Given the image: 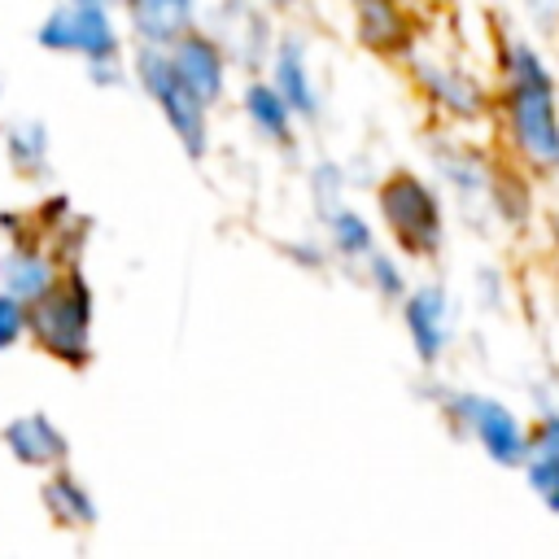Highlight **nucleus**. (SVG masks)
<instances>
[{"instance_id":"f257e3e1","label":"nucleus","mask_w":559,"mask_h":559,"mask_svg":"<svg viewBox=\"0 0 559 559\" xmlns=\"http://www.w3.org/2000/svg\"><path fill=\"white\" fill-rule=\"evenodd\" d=\"M493 127L524 175L559 179V79L546 52L515 31L493 39Z\"/></svg>"},{"instance_id":"f03ea898","label":"nucleus","mask_w":559,"mask_h":559,"mask_svg":"<svg viewBox=\"0 0 559 559\" xmlns=\"http://www.w3.org/2000/svg\"><path fill=\"white\" fill-rule=\"evenodd\" d=\"M92 288L83 271L57 275L35 301H26V336L57 362L66 367H87L96 358L92 349Z\"/></svg>"},{"instance_id":"7ed1b4c3","label":"nucleus","mask_w":559,"mask_h":559,"mask_svg":"<svg viewBox=\"0 0 559 559\" xmlns=\"http://www.w3.org/2000/svg\"><path fill=\"white\" fill-rule=\"evenodd\" d=\"M437 411L450 424V432L472 441L493 467H502V472L524 467V459H528V419L511 402H502L493 393H480V389H441Z\"/></svg>"},{"instance_id":"20e7f679","label":"nucleus","mask_w":559,"mask_h":559,"mask_svg":"<svg viewBox=\"0 0 559 559\" xmlns=\"http://www.w3.org/2000/svg\"><path fill=\"white\" fill-rule=\"evenodd\" d=\"M35 44L48 52L83 57L92 70V83L122 79V66H118L122 35L109 17V4H100V0H57L35 26Z\"/></svg>"},{"instance_id":"39448f33","label":"nucleus","mask_w":559,"mask_h":559,"mask_svg":"<svg viewBox=\"0 0 559 559\" xmlns=\"http://www.w3.org/2000/svg\"><path fill=\"white\" fill-rule=\"evenodd\" d=\"M376 210H380V223L389 231V240L397 245L402 258H415V262H428L441 253L445 245V205H441V192L415 175V170H393L380 179L376 188Z\"/></svg>"},{"instance_id":"423d86ee","label":"nucleus","mask_w":559,"mask_h":559,"mask_svg":"<svg viewBox=\"0 0 559 559\" xmlns=\"http://www.w3.org/2000/svg\"><path fill=\"white\" fill-rule=\"evenodd\" d=\"M131 70H135L144 96L157 105V114H162L166 127L175 131L179 148H183L192 162H201L205 148H210V105L179 79V70L170 66L166 48H157V44H135Z\"/></svg>"},{"instance_id":"0eeeda50","label":"nucleus","mask_w":559,"mask_h":559,"mask_svg":"<svg viewBox=\"0 0 559 559\" xmlns=\"http://www.w3.org/2000/svg\"><path fill=\"white\" fill-rule=\"evenodd\" d=\"M406 66L428 105L454 122H485L493 114V83H485L467 61L450 52H428L419 39L406 44Z\"/></svg>"},{"instance_id":"6e6552de","label":"nucleus","mask_w":559,"mask_h":559,"mask_svg":"<svg viewBox=\"0 0 559 559\" xmlns=\"http://www.w3.org/2000/svg\"><path fill=\"white\" fill-rule=\"evenodd\" d=\"M397 314H402V328H406V341H411L419 367H437L450 349V336H454L450 288L437 284V280L411 284L406 297L397 301Z\"/></svg>"},{"instance_id":"1a4fd4ad","label":"nucleus","mask_w":559,"mask_h":559,"mask_svg":"<svg viewBox=\"0 0 559 559\" xmlns=\"http://www.w3.org/2000/svg\"><path fill=\"white\" fill-rule=\"evenodd\" d=\"M166 57L170 66L179 70V79L205 100V105H218L223 100V87H227V57H223V44L197 26L179 31L170 44H166Z\"/></svg>"},{"instance_id":"9d476101","label":"nucleus","mask_w":559,"mask_h":559,"mask_svg":"<svg viewBox=\"0 0 559 559\" xmlns=\"http://www.w3.org/2000/svg\"><path fill=\"white\" fill-rule=\"evenodd\" d=\"M0 441L4 450L22 463V467H61L70 459V441L66 432L52 424V415L44 411H31V415H17L0 428Z\"/></svg>"},{"instance_id":"9b49d317","label":"nucleus","mask_w":559,"mask_h":559,"mask_svg":"<svg viewBox=\"0 0 559 559\" xmlns=\"http://www.w3.org/2000/svg\"><path fill=\"white\" fill-rule=\"evenodd\" d=\"M354 4V26H358V39L371 48V52H406V44L415 39V22H411V9L406 0H349Z\"/></svg>"},{"instance_id":"f8f14e48","label":"nucleus","mask_w":559,"mask_h":559,"mask_svg":"<svg viewBox=\"0 0 559 559\" xmlns=\"http://www.w3.org/2000/svg\"><path fill=\"white\" fill-rule=\"evenodd\" d=\"M271 83L275 92L288 100V109L297 118H319V92L310 83V61H306V39L301 35H284L275 44V57H271Z\"/></svg>"},{"instance_id":"ddd939ff","label":"nucleus","mask_w":559,"mask_h":559,"mask_svg":"<svg viewBox=\"0 0 559 559\" xmlns=\"http://www.w3.org/2000/svg\"><path fill=\"white\" fill-rule=\"evenodd\" d=\"M52 280H57V266H52V258L44 253V245L17 236V240L4 249V258H0V288H4V293L22 297V301H35Z\"/></svg>"},{"instance_id":"4468645a","label":"nucleus","mask_w":559,"mask_h":559,"mask_svg":"<svg viewBox=\"0 0 559 559\" xmlns=\"http://www.w3.org/2000/svg\"><path fill=\"white\" fill-rule=\"evenodd\" d=\"M39 502H44V511H48V520H52L57 528H92L96 515H100L92 489H87L74 472H66V467H57V472L44 480Z\"/></svg>"},{"instance_id":"2eb2a0df","label":"nucleus","mask_w":559,"mask_h":559,"mask_svg":"<svg viewBox=\"0 0 559 559\" xmlns=\"http://www.w3.org/2000/svg\"><path fill=\"white\" fill-rule=\"evenodd\" d=\"M127 13H131V31L140 44H157L166 48L179 31L192 26V13H197V0H122Z\"/></svg>"},{"instance_id":"dca6fc26","label":"nucleus","mask_w":559,"mask_h":559,"mask_svg":"<svg viewBox=\"0 0 559 559\" xmlns=\"http://www.w3.org/2000/svg\"><path fill=\"white\" fill-rule=\"evenodd\" d=\"M240 105H245V118L271 140V144H284V148H293V122H297V114L288 109V100L275 92V83L271 79H253L249 87H245V96H240Z\"/></svg>"},{"instance_id":"f3484780","label":"nucleus","mask_w":559,"mask_h":559,"mask_svg":"<svg viewBox=\"0 0 559 559\" xmlns=\"http://www.w3.org/2000/svg\"><path fill=\"white\" fill-rule=\"evenodd\" d=\"M4 153H9V166L26 179H39L48 175V127L35 122V118H17L4 127Z\"/></svg>"},{"instance_id":"a211bd4d","label":"nucleus","mask_w":559,"mask_h":559,"mask_svg":"<svg viewBox=\"0 0 559 559\" xmlns=\"http://www.w3.org/2000/svg\"><path fill=\"white\" fill-rule=\"evenodd\" d=\"M328 245L336 258H349V262H362L371 249H376V227L345 201L328 205Z\"/></svg>"},{"instance_id":"6ab92c4d","label":"nucleus","mask_w":559,"mask_h":559,"mask_svg":"<svg viewBox=\"0 0 559 559\" xmlns=\"http://www.w3.org/2000/svg\"><path fill=\"white\" fill-rule=\"evenodd\" d=\"M362 266H367V284L384 297V301H402L406 297V288H411V280H406V271H402V258L397 253H384L380 245L362 258Z\"/></svg>"},{"instance_id":"aec40b11","label":"nucleus","mask_w":559,"mask_h":559,"mask_svg":"<svg viewBox=\"0 0 559 559\" xmlns=\"http://www.w3.org/2000/svg\"><path fill=\"white\" fill-rule=\"evenodd\" d=\"M528 493L550 511L559 515V454H528L524 467H520Z\"/></svg>"},{"instance_id":"412c9836","label":"nucleus","mask_w":559,"mask_h":559,"mask_svg":"<svg viewBox=\"0 0 559 559\" xmlns=\"http://www.w3.org/2000/svg\"><path fill=\"white\" fill-rule=\"evenodd\" d=\"M26 336V301L0 288V349H13Z\"/></svg>"},{"instance_id":"4be33fe9","label":"nucleus","mask_w":559,"mask_h":559,"mask_svg":"<svg viewBox=\"0 0 559 559\" xmlns=\"http://www.w3.org/2000/svg\"><path fill=\"white\" fill-rule=\"evenodd\" d=\"M533 4H542V9H559V0H533Z\"/></svg>"},{"instance_id":"5701e85b","label":"nucleus","mask_w":559,"mask_h":559,"mask_svg":"<svg viewBox=\"0 0 559 559\" xmlns=\"http://www.w3.org/2000/svg\"><path fill=\"white\" fill-rule=\"evenodd\" d=\"M271 4H297V0H271Z\"/></svg>"}]
</instances>
